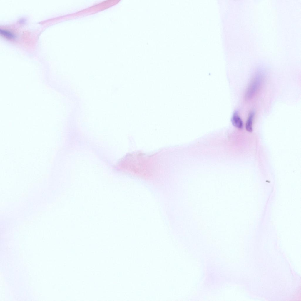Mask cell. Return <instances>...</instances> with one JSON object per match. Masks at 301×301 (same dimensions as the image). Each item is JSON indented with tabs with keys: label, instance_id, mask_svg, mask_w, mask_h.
<instances>
[{
	"label": "cell",
	"instance_id": "1",
	"mask_svg": "<svg viewBox=\"0 0 301 301\" xmlns=\"http://www.w3.org/2000/svg\"><path fill=\"white\" fill-rule=\"evenodd\" d=\"M264 73L262 72H257L249 84L245 94L246 99L251 98L258 91L264 79Z\"/></svg>",
	"mask_w": 301,
	"mask_h": 301
},
{
	"label": "cell",
	"instance_id": "3",
	"mask_svg": "<svg viewBox=\"0 0 301 301\" xmlns=\"http://www.w3.org/2000/svg\"><path fill=\"white\" fill-rule=\"evenodd\" d=\"M255 115V111L254 110L251 111L249 114L245 126L246 130L249 132L252 131V125Z\"/></svg>",
	"mask_w": 301,
	"mask_h": 301
},
{
	"label": "cell",
	"instance_id": "2",
	"mask_svg": "<svg viewBox=\"0 0 301 301\" xmlns=\"http://www.w3.org/2000/svg\"><path fill=\"white\" fill-rule=\"evenodd\" d=\"M231 121L233 125L235 127L239 128L242 129L243 127V121L237 112H235L233 114Z\"/></svg>",
	"mask_w": 301,
	"mask_h": 301
},
{
	"label": "cell",
	"instance_id": "4",
	"mask_svg": "<svg viewBox=\"0 0 301 301\" xmlns=\"http://www.w3.org/2000/svg\"><path fill=\"white\" fill-rule=\"evenodd\" d=\"M0 34L4 37L10 39H15L16 36L12 32L7 30L0 29Z\"/></svg>",
	"mask_w": 301,
	"mask_h": 301
}]
</instances>
